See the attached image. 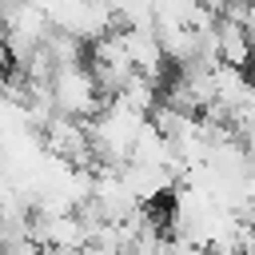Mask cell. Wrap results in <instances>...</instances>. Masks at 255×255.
Returning <instances> with one entry per match:
<instances>
[{
  "label": "cell",
  "mask_w": 255,
  "mask_h": 255,
  "mask_svg": "<svg viewBox=\"0 0 255 255\" xmlns=\"http://www.w3.org/2000/svg\"><path fill=\"white\" fill-rule=\"evenodd\" d=\"M143 124H147V116L131 112L120 100H108L104 112L84 124L88 128V143H92V159L104 163V167H124L131 147H135V139H139V131H143Z\"/></svg>",
  "instance_id": "obj_1"
},
{
  "label": "cell",
  "mask_w": 255,
  "mask_h": 255,
  "mask_svg": "<svg viewBox=\"0 0 255 255\" xmlns=\"http://www.w3.org/2000/svg\"><path fill=\"white\" fill-rule=\"evenodd\" d=\"M48 92H52V104H56V116H68V120H80L88 124L92 116L104 112L108 96L96 88L88 64H72V68H56L52 80H48Z\"/></svg>",
  "instance_id": "obj_2"
},
{
  "label": "cell",
  "mask_w": 255,
  "mask_h": 255,
  "mask_svg": "<svg viewBox=\"0 0 255 255\" xmlns=\"http://www.w3.org/2000/svg\"><path fill=\"white\" fill-rule=\"evenodd\" d=\"M120 179H124V187L131 191V199L139 203V207H151L155 199H163V195H171L175 191V171H167V167H151V163H124L120 167Z\"/></svg>",
  "instance_id": "obj_3"
},
{
  "label": "cell",
  "mask_w": 255,
  "mask_h": 255,
  "mask_svg": "<svg viewBox=\"0 0 255 255\" xmlns=\"http://www.w3.org/2000/svg\"><path fill=\"white\" fill-rule=\"evenodd\" d=\"M76 255H116V251H108V247H100V243H84Z\"/></svg>",
  "instance_id": "obj_4"
},
{
  "label": "cell",
  "mask_w": 255,
  "mask_h": 255,
  "mask_svg": "<svg viewBox=\"0 0 255 255\" xmlns=\"http://www.w3.org/2000/svg\"><path fill=\"white\" fill-rule=\"evenodd\" d=\"M4 92H8V80H4V72H0V100H4Z\"/></svg>",
  "instance_id": "obj_5"
},
{
  "label": "cell",
  "mask_w": 255,
  "mask_h": 255,
  "mask_svg": "<svg viewBox=\"0 0 255 255\" xmlns=\"http://www.w3.org/2000/svg\"><path fill=\"white\" fill-rule=\"evenodd\" d=\"M8 4H12V0H0V16H4V8H8Z\"/></svg>",
  "instance_id": "obj_6"
}]
</instances>
